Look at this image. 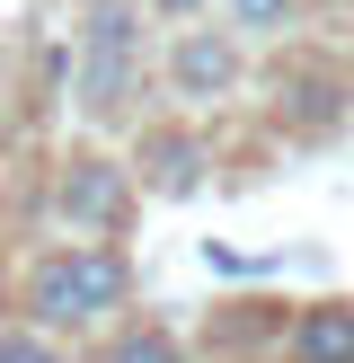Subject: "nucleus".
I'll use <instances>...</instances> for the list:
<instances>
[{
	"mask_svg": "<svg viewBox=\"0 0 354 363\" xmlns=\"http://www.w3.org/2000/svg\"><path fill=\"white\" fill-rule=\"evenodd\" d=\"M292 363H354V301L292 311Z\"/></svg>",
	"mask_w": 354,
	"mask_h": 363,
	"instance_id": "obj_7",
	"label": "nucleus"
},
{
	"mask_svg": "<svg viewBox=\"0 0 354 363\" xmlns=\"http://www.w3.org/2000/svg\"><path fill=\"white\" fill-rule=\"evenodd\" d=\"M142 9H151V18H159V27H195V18H204V9H212V0H142Z\"/></svg>",
	"mask_w": 354,
	"mask_h": 363,
	"instance_id": "obj_11",
	"label": "nucleus"
},
{
	"mask_svg": "<svg viewBox=\"0 0 354 363\" xmlns=\"http://www.w3.org/2000/svg\"><path fill=\"white\" fill-rule=\"evenodd\" d=\"M159 80H169L177 106H222L230 89L248 80V45L230 27H169V53H159Z\"/></svg>",
	"mask_w": 354,
	"mask_h": 363,
	"instance_id": "obj_4",
	"label": "nucleus"
},
{
	"mask_svg": "<svg viewBox=\"0 0 354 363\" xmlns=\"http://www.w3.org/2000/svg\"><path fill=\"white\" fill-rule=\"evenodd\" d=\"M142 89H151V9L142 0H88L80 35H71V106H80V124H98V133L133 124Z\"/></svg>",
	"mask_w": 354,
	"mask_h": 363,
	"instance_id": "obj_1",
	"label": "nucleus"
},
{
	"mask_svg": "<svg viewBox=\"0 0 354 363\" xmlns=\"http://www.w3.org/2000/svg\"><path fill=\"white\" fill-rule=\"evenodd\" d=\"M0 160H9V116H0Z\"/></svg>",
	"mask_w": 354,
	"mask_h": 363,
	"instance_id": "obj_12",
	"label": "nucleus"
},
{
	"mask_svg": "<svg viewBox=\"0 0 354 363\" xmlns=\"http://www.w3.org/2000/svg\"><path fill=\"white\" fill-rule=\"evenodd\" d=\"M133 301V257L115 240H71V248H35L18 311L35 337H98L106 319Z\"/></svg>",
	"mask_w": 354,
	"mask_h": 363,
	"instance_id": "obj_2",
	"label": "nucleus"
},
{
	"mask_svg": "<svg viewBox=\"0 0 354 363\" xmlns=\"http://www.w3.org/2000/svg\"><path fill=\"white\" fill-rule=\"evenodd\" d=\"M124 169H133V186H142V195H159V204H186V195L212 177V142H204V133H186V124H151V133L133 142V160H124Z\"/></svg>",
	"mask_w": 354,
	"mask_h": 363,
	"instance_id": "obj_5",
	"label": "nucleus"
},
{
	"mask_svg": "<svg viewBox=\"0 0 354 363\" xmlns=\"http://www.w3.org/2000/svg\"><path fill=\"white\" fill-rule=\"evenodd\" d=\"M0 363H62V346H53V337H35L27 319H18V328H0Z\"/></svg>",
	"mask_w": 354,
	"mask_h": 363,
	"instance_id": "obj_10",
	"label": "nucleus"
},
{
	"mask_svg": "<svg viewBox=\"0 0 354 363\" xmlns=\"http://www.w3.org/2000/svg\"><path fill=\"white\" fill-rule=\"evenodd\" d=\"M283 89H292V106H283V116H292L301 133H336V124H346V98H354V80H346V71H328V62H301Z\"/></svg>",
	"mask_w": 354,
	"mask_h": 363,
	"instance_id": "obj_6",
	"label": "nucleus"
},
{
	"mask_svg": "<svg viewBox=\"0 0 354 363\" xmlns=\"http://www.w3.org/2000/svg\"><path fill=\"white\" fill-rule=\"evenodd\" d=\"M212 9H222V27L239 45H275V35L301 27V0H212Z\"/></svg>",
	"mask_w": 354,
	"mask_h": 363,
	"instance_id": "obj_8",
	"label": "nucleus"
},
{
	"mask_svg": "<svg viewBox=\"0 0 354 363\" xmlns=\"http://www.w3.org/2000/svg\"><path fill=\"white\" fill-rule=\"evenodd\" d=\"M133 204H142V186H133V169H124L115 151H71L62 169H53V195H45L53 222L88 230V240H124Z\"/></svg>",
	"mask_w": 354,
	"mask_h": 363,
	"instance_id": "obj_3",
	"label": "nucleus"
},
{
	"mask_svg": "<svg viewBox=\"0 0 354 363\" xmlns=\"http://www.w3.org/2000/svg\"><path fill=\"white\" fill-rule=\"evenodd\" d=\"M98 363H186V346H177L159 319H124V328L98 346Z\"/></svg>",
	"mask_w": 354,
	"mask_h": 363,
	"instance_id": "obj_9",
	"label": "nucleus"
}]
</instances>
